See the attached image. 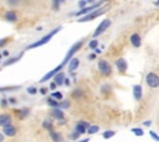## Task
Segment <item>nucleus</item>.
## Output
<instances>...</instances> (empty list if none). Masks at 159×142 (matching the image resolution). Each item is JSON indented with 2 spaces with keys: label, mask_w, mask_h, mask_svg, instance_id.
Returning <instances> with one entry per match:
<instances>
[{
  "label": "nucleus",
  "mask_w": 159,
  "mask_h": 142,
  "mask_svg": "<svg viewBox=\"0 0 159 142\" xmlns=\"http://www.w3.org/2000/svg\"><path fill=\"white\" fill-rule=\"evenodd\" d=\"M80 95H81V90H80V89H77V90L73 93V98H78Z\"/></svg>",
  "instance_id": "nucleus-36"
},
{
  "label": "nucleus",
  "mask_w": 159,
  "mask_h": 142,
  "mask_svg": "<svg viewBox=\"0 0 159 142\" xmlns=\"http://www.w3.org/2000/svg\"><path fill=\"white\" fill-rule=\"evenodd\" d=\"M65 79H66V77H65V73H63V72H60V73H57V74L53 77V83H55L56 85L61 86V85H63V83H65Z\"/></svg>",
  "instance_id": "nucleus-17"
},
{
  "label": "nucleus",
  "mask_w": 159,
  "mask_h": 142,
  "mask_svg": "<svg viewBox=\"0 0 159 142\" xmlns=\"http://www.w3.org/2000/svg\"><path fill=\"white\" fill-rule=\"evenodd\" d=\"M132 132H133L135 136H143V135H144V131H143L142 128H139V127H134V128H132Z\"/></svg>",
  "instance_id": "nucleus-29"
},
{
  "label": "nucleus",
  "mask_w": 159,
  "mask_h": 142,
  "mask_svg": "<svg viewBox=\"0 0 159 142\" xmlns=\"http://www.w3.org/2000/svg\"><path fill=\"white\" fill-rule=\"evenodd\" d=\"M12 123V116L9 114V112H2L0 114V126L1 127H5V126H9Z\"/></svg>",
  "instance_id": "nucleus-12"
},
{
  "label": "nucleus",
  "mask_w": 159,
  "mask_h": 142,
  "mask_svg": "<svg viewBox=\"0 0 159 142\" xmlns=\"http://www.w3.org/2000/svg\"><path fill=\"white\" fill-rule=\"evenodd\" d=\"M94 52L98 54V53H102V49H99V48H96V49H94Z\"/></svg>",
  "instance_id": "nucleus-45"
},
{
  "label": "nucleus",
  "mask_w": 159,
  "mask_h": 142,
  "mask_svg": "<svg viewBox=\"0 0 159 142\" xmlns=\"http://www.w3.org/2000/svg\"><path fill=\"white\" fill-rule=\"evenodd\" d=\"M42 127L46 128V130H48V131H51L52 130V121L51 120H45L42 122Z\"/></svg>",
  "instance_id": "nucleus-25"
},
{
  "label": "nucleus",
  "mask_w": 159,
  "mask_h": 142,
  "mask_svg": "<svg viewBox=\"0 0 159 142\" xmlns=\"http://www.w3.org/2000/svg\"><path fill=\"white\" fill-rule=\"evenodd\" d=\"M51 98L55 99V100H60V101H62L63 95H62V93H60V91H53V93L51 94Z\"/></svg>",
  "instance_id": "nucleus-24"
},
{
  "label": "nucleus",
  "mask_w": 159,
  "mask_h": 142,
  "mask_svg": "<svg viewBox=\"0 0 159 142\" xmlns=\"http://www.w3.org/2000/svg\"><path fill=\"white\" fill-rule=\"evenodd\" d=\"M98 70H99L101 74H103L106 77L112 74V67H111V64L106 59H101L98 62Z\"/></svg>",
  "instance_id": "nucleus-6"
},
{
  "label": "nucleus",
  "mask_w": 159,
  "mask_h": 142,
  "mask_svg": "<svg viewBox=\"0 0 159 142\" xmlns=\"http://www.w3.org/2000/svg\"><path fill=\"white\" fill-rule=\"evenodd\" d=\"M1 132L4 133L5 137H15L16 133H17V127L11 123V125H9V126L2 127V131H1Z\"/></svg>",
  "instance_id": "nucleus-9"
},
{
  "label": "nucleus",
  "mask_w": 159,
  "mask_h": 142,
  "mask_svg": "<svg viewBox=\"0 0 159 142\" xmlns=\"http://www.w3.org/2000/svg\"><path fill=\"white\" fill-rule=\"evenodd\" d=\"M62 68H63V65H62V64L57 65V67H56L55 69H52L51 72H48L47 74H45V75H43V77H42V78L40 79V83H45V81H47L48 79L53 78V77H55V75H56L57 73H60V72H61V69H62Z\"/></svg>",
  "instance_id": "nucleus-10"
},
{
  "label": "nucleus",
  "mask_w": 159,
  "mask_h": 142,
  "mask_svg": "<svg viewBox=\"0 0 159 142\" xmlns=\"http://www.w3.org/2000/svg\"><path fill=\"white\" fill-rule=\"evenodd\" d=\"M22 54H24V53H20V54H17L16 57H11V58H9L7 61H5V62H4V65H10V64H12V63L17 62V61L22 57Z\"/></svg>",
  "instance_id": "nucleus-20"
},
{
  "label": "nucleus",
  "mask_w": 159,
  "mask_h": 142,
  "mask_svg": "<svg viewBox=\"0 0 159 142\" xmlns=\"http://www.w3.org/2000/svg\"><path fill=\"white\" fill-rule=\"evenodd\" d=\"M50 137H51V140H52L53 142H62V136H61V133H58V132H56V131H53V130L50 131Z\"/></svg>",
  "instance_id": "nucleus-19"
},
{
  "label": "nucleus",
  "mask_w": 159,
  "mask_h": 142,
  "mask_svg": "<svg viewBox=\"0 0 159 142\" xmlns=\"http://www.w3.org/2000/svg\"><path fill=\"white\" fill-rule=\"evenodd\" d=\"M106 11H107V9H106V7H99V9L94 10L93 12H91V14H88V15L83 16V17H80V20H77V21H78V22H87V21H92V20H94L96 17H98V16L103 15Z\"/></svg>",
  "instance_id": "nucleus-3"
},
{
  "label": "nucleus",
  "mask_w": 159,
  "mask_h": 142,
  "mask_svg": "<svg viewBox=\"0 0 159 142\" xmlns=\"http://www.w3.org/2000/svg\"><path fill=\"white\" fill-rule=\"evenodd\" d=\"M114 135H116V132H114V131H112V130H108V131H104L102 136H103V138H104V140H108V138L113 137Z\"/></svg>",
  "instance_id": "nucleus-26"
},
{
  "label": "nucleus",
  "mask_w": 159,
  "mask_h": 142,
  "mask_svg": "<svg viewBox=\"0 0 159 142\" xmlns=\"http://www.w3.org/2000/svg\"><path fill=\"white\" fill-rule=\"evenodd\" d=\"M111 23H112V21L109 20V19H104V20H102L101 21V23L97 26V28H96V31L93 32V37H97V36H99V35H102L109 26H111Z\"/></svg>",
  "instance_id": "nucleus-7"
},
{
  "label": "nucleus",
  "mask_w": 159,
  "mask_h": 142,
  "mask_svg": "<svg viewBox=\"0 0 159 142\" xmlns=\"http://www.w3.org/2000/svg\"><path fill=\"white\" fill-rule=\"evenodd\" d=\"M70 107V101H67V100H62V101H60V104H58V109H68Z\"/></svg>",
  "instance_id": "nucleus-28"
},
{
  "label": "nucleus",
  "mask_w": 159,
  "mask_h": 142,
  "mask_svg": "<svg viewBox=\"0 0 159 142\" xmlns=\"http://www.w3.org/2000/svg\"><path fill=\"white\" fill-rule=\"evenodd\" d=\"M133 96L135 100H140L142 96H143V89H142V85L139 84H135L133 86Z\"/></svg>",
  "instance_id": "nucleus-16"
},
{
  "label": "nucleus",
  "mask_w": 159,
  "mask_h": 142,
  "mask_svg": "<svg viewBox=\"0 0 159 142\" xmlns=\"http://www.w3.org/2000/svg\"><path fill=\"white\" fill-rule=\"evenodd\" d=\"M0 142H5V136L2 132H0Z\"/></svg>",
  "instance_id": "nucleus-41"
},
{
  "label": "nucleus",
  "mask_w": 159,
  "mask_h": 142,
  "mask_svg": "<svg viewBox=\"0 0 159 142\" xmlns=\"http://www.w3.org/2000/svg\"><path fill=\"white\" fill-rule=\"evenodd\" d=\"M46 102H47V105H50L52 109L58 107V104H60V101H57V100H55V99H52V98H48V99L46 100Z\"/></svg>",
  "instance_id": "nucleus-21"
},
{
  "label": "nucleus",
  "mask_w": 159,
  "mask_h": 142,
  "mask_svg": "<svg viewBox=\"0 0 159 142\" xmlns=\"http://www.w3.org/2000/svg\"><path fill=\"white\" fill-rule=\"evenodd\" d=\"M145 83L148 84V86H150L153 89L154 88H158L159 86V75L155 74V73H153V72L148 73L145 75Z\"/></svg>",
  "instance_id": "nucleus-5"
},
{
  "label": "nucleus",
  "mask_w": 159,
  "mask_h": 142,
  "mask_svg": "<svg viewBox=\"0 0 159 142\" xmlns=\"http://www.w3.org/2000/svg\"><path fill=\"white\" fill-rule=\"evenodd\" d=\"M0 58H1V54H0Z\"/></svg>",
  "instance_id": "nucleus-49"
},
{
  "label": "nucleus",
  "mask_w": 159,
  "mask_h": 142,
  "mask_svg": "<svg viewBox=\"0 0 159 142\" xmlns=\"http://www.w3.org/2000/svg\"><path fill=\"white\" fill-rule=\"evenodd\" d=\"M98 131H99V126H97V125H91V126L88 127V130H87V133L94 135V133H97Z\"/></svg>",
  "instance_id": "nucleus-22"
},
{
  "label": "nucleus",
  "mask_w": 159,
  "mask_h": 142,
  "mask_svg": "<svg viewBox=\"0 0 159 142\" xmlns=\"http://www.w3.org/2000/svg\"><path fill=\"white\" fill-rule=\"evenodd\" d=\"M27 93L31 94V95H35V94L37 93V89H36L35 86H29V88H27Z\"/></svg>",
  "instance_id": "nucleus-32"
},
{
  "label": "nucleus",
  "mask_w": 159,
  "mask_h": 142,
  "mask_svg": "<svg viewBox=\"0 0 159 142\" xmlns=\"http://www.w3.org/2000/svg\"><path fill=\"white\" fill-rule=\"evenodd\" d=\"M52 6H53V10H57L58 6H60V1H53L52 2Z\"/></svg>",
  "instance_id": "nucleus-35"
},
{
  "label": "nucleus",
  "mask_w": 159,
  "mask_h": 142,
  "mask_svg": "<svg viewBox=\"0 0 159 142\" xmlns=\"http://www.w3.org/2000/svg\"><path fill=\"white\" fill-rule=\"evenodd\" d=\"M88 47H89L91 49H96V48H98V41H97V40H92V41H89Z\"/></svg>",
  "instance_id": "nucleus-30"
},
{
  "label": "nucleus",
  "mask_w": 159,
  "mask_h": 142,
  "mask_svg": "<svg viewBox=\"0 0 159 142\" xmlns=\"http://www.w3.org/2000/svg\"><path fill=\"white\" fill-rule=\"evenodd\" d=\"M88 58H91V59H94V58H96V54H91Z\"/></svg>",
  "instance_id": "nucleus-47"
},
{
  "label": "nucleus",
  "mask_w": 159,
  "mask_h": 142,
  "mask_svg": "<svg viewBox=\"0 0 159 142\" xmlns=\"http://www.w3.org/2000/svg\"><path fill=\"white\" fill-rule=\"evenodd\" d=\"M89 126H91V125H89L88 122L78 121V122L76 123V126H75V132H77V133H80V135H83V133L87 132V130H88Z\"/></svg>",
  "instance_id": "nucleus-11"
},
{
  "label": "nucleus",
  "mask_w": 159,
  "mask_h": 142,
  "mask_svg": "<svg viewBox=\"0 0 159 142\" xmlns=\"http://www.w3.org/2000/svg\"><path fill=\"white\" fill-rule=\"evenodd\" d=\"M143 125H144V126H150V125H152V121H150V120H149V121H144Z\"/></svg>",
  "instance_id": "nucleus-43"
},
{
  "label": "nucleus",
  "mask_w": 159,
  "mask_h": 142,
  "mask_svg": "<svg viewBox=\"0 0 159 142\" xmlns=\"http://www.w3.org/2000/svg\"><path fill=\"white\" fill-rule=\"evenodd\" d=\"M16 112H17V115H19V119L22 120L25 116H27V114L30 112V110H29V109H21V110H19V111H16Z\"/></svg>",
  "instance_id": "nucleus-23"
},
{
  "label": "nucleus",
  "mask_w": 159,
  "mask_h": 142,
  "mask_svg": "<svg viewBox=\"0 0 159 142\" xmlns=\"http://www.w3.org/2000/svg\"><path fill=\"white\" fill-rule=\"evenodd\" d=\"M50 115H51L52 117H55L56 120H58V121L65 120V114H63V111H62L61 109H58V107L52 109V110L50 111Z\"/></svg>",
  "instance_id": "nucleus-14"
},
{
  "label": "nucleus",
  "mask_w": 159,
  "mask_h": 142,
  "mask_svg": "<svg viewBox=\"0 0 159 142\" xmlns=\"http://www.w3.org/2000/svg\"><path fill=\"white\" fill-rule=\"evenodd\" d=\"M102 4H103V2H94V4L89 5V6H86L84 9H81L80 11L75 12V16H77V17H83V16H86V15H88V14L93 12L96 9H99Z\"/></svg>",
  "instance_id": "nucleus-4"
},
{
  "label": "nucleus",
  "mask_w": 159,
  "mask_h": 142,
  "mask_svg": "<svg viewBox=\"0 0 159 142\" xmlns=\"http://www.w3.org/2000/svg\"><path fill=\"white\" fill-rule=\"evenodd\" d=\"M78 65H80V59L73 57V58L70 61V63H68V70H70V72H75V70L78 68Z\"/></svg>",
  "instance_id": "nucleus-18"
},
{
  "label": "nucleus",
  "mask_w": 159,
  "mask_h": 142,
  "mask_svg": "<svg viewBox=\"0 0 159 142\" xmlns=\"http://www.w3.org/2000/svg\"><path fill=\"white\" fill-rule=\"evenodd\" d=\"M101 91H102L103 94H106V93H108V91H111V86H109L108 84H104V85L102 86V89H101Z\"/></svg>",
  "instance_id": "nucleus-31"
},
{
  "label": "nucleus",
  "mask_w": 159,
  "mask_h": 142,
  "mask_svg": "<svg viewBox=\"0 0 159 142\" xmlns=\"http://www.w3.org/2000/svg\"><path fill=\"white\" fill-rule=\"evenodd\" d=\"M11 36H9V37H5V38H0V48H2L4 46H6L9 42H11Z\"/></svg>",
  "instance_id": "nucleus-27"
},
{
  "label": "nucleus",
  "mask_w": 159,
  "mask_h": 142,
  "mask_svg": "<svg viewBox=\"0 0 159 142\" xmlns=\"http://www.w3.org/2000/svg\"><path fill=\"white\" fill-rule=\"evenodd\" d=\"M61 28H62V26H57V27H56V28H53L51 32H48L47 35H45L43 37H41L39 41H36V42L31 43L30 46H27V48H26V49H31V48H36V47H40V46L46 44V43H47V42H48V41H50V40H51V38H52V37H53V36H55V35L61 30Z\"/></svg>",
  "instance_id": "nucleus-1"
},
{
  "label": "nucleus",
  "mask_w": 159,
  "mask_h": 142,
  "mask_svg": "<svg viewBox=\"0 0 159 142\" xmlns=\"http://www.w3.org/2000/svg\"><path fill=\"white\" fill-rule=\"evenodd\" d=\"M154 4H155V5H159V1H155Z\"/></svg>",
  "instance_id": "nucleus-48"
},
{
  "label": "nucleus",
  "mask_w": 159,
  "mask_h": 142,
  "mask_svg": "<svg viewBox=\"0 0 159 142\" xmlns=\"http://www.w3.org/2000/svg\"><path fill=\"white\" fill-rule=\"evenodd\" d=\"M87 2H88V1H78V6L82 7V9H84L86 5H87Z\"/></svg>",
  "instance_id": "nucleus-34"
},
{
  "label": "nucleus",
  "mask_w": 159,
  "mask_h": 142,
  "mask_svg": "<svg viewBox=\"0 0 159 142\" xmlns=\"http://www.w3.org/2000/svg\"><path fill=\"white\" fill-rule=\"evenodd\" d=\"M6 105H7V100H6V98H2V100H1V106L5 107Z\"/></svg>",
  "instance_id": "nucleus-37"
},
{
  "label": "nucleus",
  "mask_w": 159,
  "mask_h": 142,
  "mask_svg": "<svg viewBox=\"0 0 159 142\" xmlns=\"http://www.w3.org/2000/svg\"><path fill=\"white\" fill-rule=\"evenodd\" d=\"M129 41H130L132 46L135 47V48L140 47V44H142V38H140V36H139L138 33H133V35L129 37Z\"/></svg>",
  "instance_id": "nucleus-15"
},
{
  "label": "nucleus",
  "mask_w": 159,
  "mask_h": 142,
  "mask_svg": "<svg viewBox=\"0 0 159 142\" xmlns=\"http://www.w3.org/2000/svg\"><path fill=\"white\" fill-rule=\"evenodd\" d=\"M89 141V138H84V140H82V141H77V142H88Z\"/></svg>",
  "instance_id": "nucleus-46"
},
{
  "label": "nucleus",
  "mask_w": 159,
  "mask_h": 142,
  "mask_svg": "<svg viewBox=\"0 0 159 142\" xmlns=\"http://www.w3.org/2000/svg\"><path fill=\"white\" fill-rule=\"evenodd\" d=\"M40 93L41 94H46L47 93V88H40Z\"/></svg>",
  "instance_id": "nucleus-40"
},
{
  "label": "nucleus",
  "mask_w": 159,
  "mask_h": 142,
  "mask_svg": "<svg viewBox=\"0 0 159 142\" xmlns=\"http://www.w3.org/2000/svg\"><path fill=\"white\" fill-rule=\"evenodd\" d=\"M63 84H65V85H66V86H70V85H71V80H70V79H67V78H66V79H65V83H63Z\"/></svg>",
  "instance_id": "nucleus-39"
},
{
  "label": "nucleus",
  "mask_w": 159,
  "mask_h": 142,
  "mask_svg": "<svg viewBox=\"0 0 159 142\" xmlns=\"http://www.w3.org/2000/svg\"><path fill=\"white\" fill-rule=\"evenodd\" d=\"M116 67H117L118 72H120V73H124V72L127 70V68H128L127 61H125L124 58H118V59L116 61Z\"/></svg>",
  "instance_id": "nucleus-13"
},
{
  "label": "nucleus",
  "mask_w": 159,
  "mask_h": 142,
  "mask_svg": "<svg viewBox=\"0 0 159 142\" xmlns=\"http://www.w3.org/2000/svg\"><path fill=\"white\" fill-rule=\"evenodd\" d=\"M2 19H4L5 21H7V22H16V21L19 20V14H17L16 10L10 9V10H6V11L4 12Z\"/></svg>",
  "instance_id": "nucleus-8"
},
{
  "label": "nucleus",
  "mask_w": 159,
  "mask_h": 142,
  "mask_svg": "<svg viewBox=\"0 0 159 142\" xmlns=\"http://www.w3.org/2000/svg\"><path fill=\"white\" fill-rule=\"evenodd\" d=\"M149 135H150V136L153 137V140H154V141L159 142V136H158V135H157V133H155L154 131H150V132H149Z\"/></svg>",
  "instance_id": "nucleus-33"
},
{
  "label": "nucleus",
  "mask_w": 159,
  "mask_h": 142,
  "mask_svg": "<svg viewBox=\"0 0 159 142\" xmlns=\"http://www.w3.org/2000/svg\"><path fill=\"white\" fill-rule=\"evenodd\" d=\"M78 137H80V133H77V132H73V133H72V136H71V138H72V140H77Z\"/></svg>",
  "instance_id": "nucleus-38"
},
{
  "label": "nucleus",
  "mask_w": 159,
  "mask_h": 142,
  "mask_svg": "<svg viewBox=\"0 0 159 142\" xmlns=\"http://www.w3.org/2000/svg\"><path fill=\"white\" fill-rule=\"evenodd\" d=\"M56 86H57V85H56V84H55L53 81H52V83L50 84V89H52V90H53V89H56Z\"/></svg>",
  "instance_id": "nucleus-42"
},
{
  "label": "nucleus",
  "mask_w": 159,
  "mask_h": 142,
  "mask_svg": "<svg viewBox=\"0 0 159 142\" xmlns=\"http://www.w3.org/2000/svg\"><path fill=\"white\" fill-rule=\"evenodd\" d=\"M82 44H83V41H78V42H76L71 48H70V51L67 52V54H66V57L63 58V61H62V65H65V64H67V63H70V61L73 58V54L82 47Z\"/></svg>",
  "instance_id": "nucleus-2"
},
{
  "label": "nucleus",
  "mask_w": 159,
  "mask_h": 142,
  "mask_svg": "<svg viewBox=\"0 0 159 142\" xmlns=\"http://www.w3.org/2000/svg\"><path fill=\"white\" fill-rule=\"evenodd\" d=\"M11 104H16V99L15 98H10V100H9Z\"/></svg>",
  "instance_id": "nucleus-44"
}]
</instances>
